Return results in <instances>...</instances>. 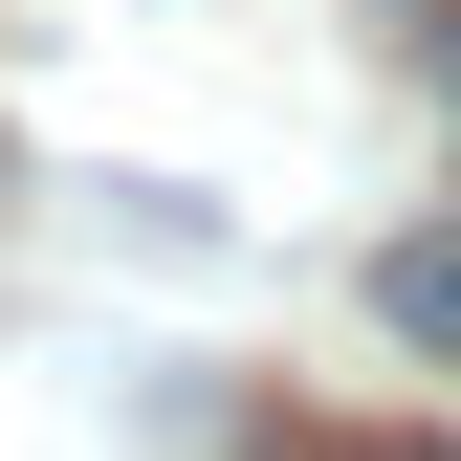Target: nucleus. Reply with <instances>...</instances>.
<instances>
[{
  "label": "nucleus",
  "instance_id": "obj_1",
  "mask_svg": "<svg viewBox=\"0 0 461 461\" xmlns=\"http://www.w3.org/2000/svg\"><path fill=\"white\" fill-rule=\"evenodd\" d=\"M374 330H418V352H461V242H374Z\"/></svg>",
  "mask_w": 461,
  "mask_h": 461
},
{
  "label": "nucleus",
  "instance_id": "obj_2",
  "mask_svg": "<svg viewBox=\"0 0 461 461\" xmlns=\"http://www.w3.org/2000/svg\"><path fill=\"white\" fill-rule=\"evenodd\" d=\"M374 461H461V439H374Z\"/></svg>",
  "mask_w": 461,
  "mask_h": 461
}]
</instances>
